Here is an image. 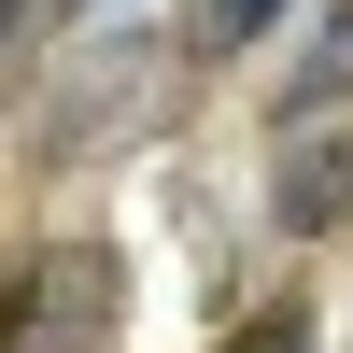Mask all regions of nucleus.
I'll return each instance as SVG.
<instances>
[{
    "label": "nucleus",
    "instance_id": "obj_2",
    "mask_svg": "<svg viewBox=\"0 0 353 353\" xmlns=\"http://www.w3.org/2000/svg\"><path fill=\"white\" fill-rule=\"evenodd\" d=\"M283 226H339V156H297V184H283Z\"/></svg>",
    "mask_w": 353,
    "mask_h": 353
},
{
    "label": "nucleus",
    "instance_id": "obj_1",
    "mask_svg": "<svg viewBox=\"0 0 353 353\" xmlns=\"http://www.w3.org/2000/svg\"><path fill=\"white\" fill-rule=\"evenodd\" d=\"M269 28H283V0H198V43H212V57L269 43Z\"/></svg>",
    "mask_w": 353,
    "mask_h": 353
},
{
    "label": "nucleus",
    "instance_id": "obj_3",
    "mask_svg": "<svg viewBox=\"0 0 353 353\" xmlns=\"http://www.w3.org/2000/svg\"><path fill=\"white\" fill-rule=\"evenodd\" d=\"M226 353H311V311H269V325H241Z\"/></svg>",
    "mask_w": 353,
    "mask_h": 353
}]
</instances>
